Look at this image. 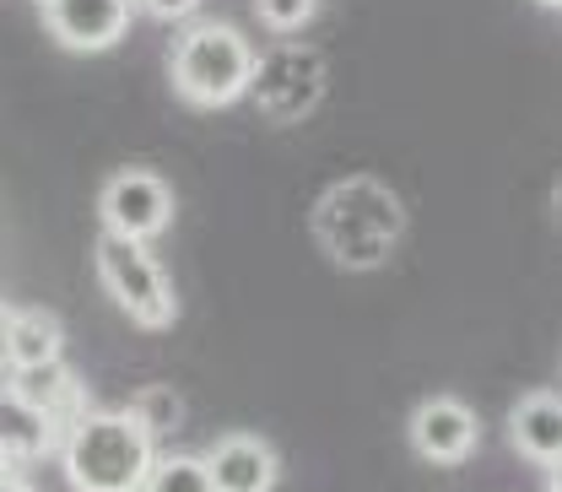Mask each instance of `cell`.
<instances>
[{
  "label": "cell",
  "mask_w": 562,
  "mask_h": 492,
  "mask_svg": "<svg viewBox=\"0 0 562 492\" xmlns=\"http://www.w3.org/2000/svg\"><path fill=\"white\" fill-rule=\"evenodd\" d=\"M98 277L109 287V298H114L136 325H146V331L173 325V314H179L173 281L146 255V244L120 238V233H103V238H98Z\"/></svg>",
  "instance_id": "3957f363"
},
{
  "label": "cell",
  "mask_w": 562,
  "mask_h": 492,
  "mask_svg": "<svg viewBox=\"0 0 562 492\" xmlns=\"http://www.w3.org/2000/svg\"><path fill=\"white\" fill-rule=\"evenodd\" d=\"M482 427H476V412L454 395H432L422 401L417 417H412V449L432 466H460L471 449H476Z\"/></svg>",
  "instance_id": "52a82bcc"
},
{
  "label": "cell",
  "mask_w": 562,
  "mask_h": 492,
  "mask_svg": "<svg viewBox=\"0 0 562 492\" xmlns=\"http://www.w3.org/2000/svg\"><path fill=\"white\" fill-rule=\"evenodd\" d=\"M0 492H33L27 482H16V477H0Z\"/></svg>",
  "instance_id": "ac0fdd59"
},
{
  "label": "cell",
  "mask_w": 562,
  "mask_h": 492,
  "mask_svg": "<svg viewBox=\"0 0 562 492\" xmlns=\"http://www.w3.org/2000/svg\"><path fill=\"white\" fill-rule=\"evenodd\" d=\"M140 492H211L206 460H195V455L151 460V471H146V482H140Z\"/></svg>",
  "instance_id": "5bb4252c"
},
{
  "label": "cell",
  "mask_w": 562,
  "mask_h": 492,
  "mask_svg": "<svg viewBox=\"0 0 562 492\" xmlns=\"http://www.w3.org/2000/svg\"><path fill=\"white\" fill-rule=\"evenodd\" d=\"M131 417H136L151 438H168V433H179V422H184V401H179V390H168V384H146V390H136V401H131Z\"/></svg>",
  "instance_id": "4fadbf2b"
},
{
  "label": "cell",
  "mask_w": 562,
  "mask_h": 492,
  "mask_svg": "<svg viewBox=\"0 0 562 492\" xmlns=\"http://www.w3.org/2000/svg\"><path fill=\"white\" fill-rule=\"evenodd\" d=\"M255 5H260V22L277 27V33H292L314 16V0H255Z\"/></svg>",
  "instance_id": "9a60e30c"
},
{
  "label": "cell",
  "mask_w": 562,
  "mask_h": 492,
  "mask_svg": "<svg viewBox=\"0 0 562 492\" xmlns=\"http://www.w3.org/2000/svg\"><path fill=\"white\" fill-rule=\"evenodd\" d=\"M168 76H173V92L184 103H195V109H227V103H238L249 92L255 49L227 22H195L190 33L173 38Z\"/></svg>",
  "instance_id": "7a4b0ae2"
},
{
  "label": "cell",
  "mask_w": 562,
  "mask_h": 492,
  "mask_svg": "<svg viewBox=\"0 0 562 492\" xmlns=\"http://www.w3.org/2000/svg\"><path fill=\"white\" fill-rule=\"evenodd\" d=\"M508 438H514V449H519L530 466L558 471V460H562V401H558V390H530V395H519L514 412H508Z\"/></svg>",
  "instance_id": "9c48e42d"
},
{
  "label": "cell",
  "mask_w": 562,
  "mask_h": 492,
  "mask_svg": "<svg viewBox=\"0 0 562 492\" xmlns=\"http://www.w3.org/2000/svg\"><path fill=\"white\" fill-rule=\"evenodd\" d=\"M173 216V190L146 174V168H120L109 185H103V233H120V238H157Z\"/></svg>",
  "instance_id": "277c9868"
},
{
  "label": "cell",
  "mask_w": 562,
  "mask_h": 492,
  "mask_svg": "<svg viewBox=\"0 0 562 492\" xmlns=\"http://www.w3.org/2000/svg\"><path fill=\"white\" fill-rule=\"evenodd\" d=\"M0 449L11 455V466L38 460L55 449V427L38 417V406L27 395H16L11 384H0Z\"/></svg>",
  "instance_id": "7c38bea8"
},
{
  "label": "cell",
  "mask_w": 562,
  "mask_h": 492,
  "mask_svg": "<svg viewBox=\"0 0 562 492\" xmlns=\"http://www.w3.org/2000/svg\"><path fill=\"white\" fill-rule=\"evenodd\" d=\"M151 444L131 412H87L60 433V466L76 492H140L157 460Z\"/></svg>",
  "instance_id": "6da1fadb"
},
{
  "label": "cell",
  "mask_w": 562,
  "mask_h": 492,
  "mask_svg": "<svg viewBox=\"0 0 562 492\" xmlns=\"http://www.w3.org/2000/svg\"><path fill=\"white\" fill-rule=\"evenodd\" d=\"M11 390H16V395H27V401L38 406V417L55 427V438L66 433L70 422L87 417V390H81V384L70 379L60 362H44V368H22Z\"/></svg>",
  "instance_id": "30bf717a"
},
{
  "label": "cell",
  "mask_w": 562,
  "mask_h": 492,
  "mask_svg": "<svg viewBox=\"0 0 562 492\" xmlns=\"http://www.w3.org/2000/svg\"><path fill=\"white\" fill-rule=\"evenodd\" d=\"M60 351H66V331L49 309H11V331H5V368L11 373L60 362Z\"/></svg>",
  "instance_id": "8fae6325"
},
{
  "label": "cell",
  "mask_w": 562,
  "mask_h": 492,
  "mask_svg": "<svg viewBox=\"0 0 562 492\" xmlns=\"http://www.w3.org/2000/svg\"><path fill=\"white\" fill-rule=\"evenodd\" d=\"M140 5H146L151 16H162V22H179V16H190L201 0H140Z\"/></svg>",
  "instance_id": "2e32d148"
},
{
  "label": "cell",
  "mask_w": 562,
  "mask_h": 492,
  "mask_svg": "<svg viewBox=\"0 0 562 492\" xmlns=\"http://www.w3.org/2000/svg\"><path fill=\"white\" fill-rule=\"evenodd\" d=\"M541 5H547V11H558V5H562V0H541Z\"/></svg>",
  "instance_id": "ffe728a7"
},
{
  "label": "cell",
  "mask_w": 562,
  "mask_h": 492,
  "mask_svg": "<svg viewBox=\"0 0 562 492\" xmlns=\"http://www.w3.org/2000/svg\"><path fill=\"white\" fill-rule=\"evenodd\" d=\"M206 460L211 492H271L277 488V449L255 433H227Z\"/></svg>",
  "instance_id": "ba28073f"
},
{
  "label": "cell",
  "mask_w": 562,
  "mask_h": 492,
  "mask_svg": "<svg viewBox=\"0 0 562 492\" xmlns=\"http://www.w3.org/2000/svg\"><path fill=\"white\" fill-rule=\"evenodd\" d=\"M38 5H44V27L76 55H98L120 44L136 11V0H38Z\"/></svg>",
  "instance_id": "8992f818"
},
{
  "label": "cell",
  "mask_w": 562,
  "mask_h": 492,
  "mask_svg": "<svg viewBox=\"0 0 562 492\" xmlns=\"http://www.w3.org/2000/svg\"><path fill=\"white\" fill-rule=\"evenodd\" d=\"M5 331H11V303H0V368H5Z\"/></svg>",
  "instance_id": "e0dca14e"
},
{
  "label": "cell",
  "mask_w": 562,
  "mask_h": 492,
  "mask_svg": "<svg viewBox=\"0 0 562 492\" xmlns=\"http://www.w3.org/2000/svg\"><path fill=\"white\" fill-rule=\"evenodd\" d=\"M249 92L260 98V109L271 120H303L319 92H325V66L303 49H281L277 60H255V76H249Z\"/></svg>",
  "instance_id": "5b68a950"
},
{
  "label": "cell",
  "mask_w": 562,
  "mask_h": 492,
  "mask_svg": "<svg viewBox=\"0 0 562 492\" xmlns=\"http://www.w3.org/2000/svg\"><path fill=\"white\" fill-rule=\"evenodd\" d=\"M0 477H11V455L5 449H0Z\"/></svg>",
  "instance_id": "d6986e66"
}]
</instances>
